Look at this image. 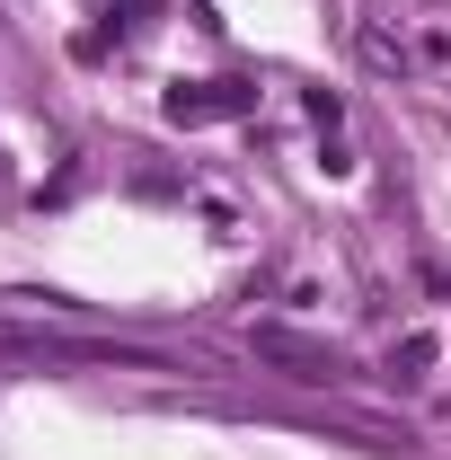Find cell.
I'll list each match as a JSON object with an SVG mask.
<instances>
[{
  "label": "cell",
  "mask_w": 451,
  "mask_h": 460,
  "mask_svg": "<svg viewBox=\"0 0 451 460\" xmlns=\"http://www.w3.org/2000/svg\"><path fill=\"white\" fill-rule=\"evenodd\" d=\"M248 354H257V363H275L283 381H345V354L328 337H301V328H275V319H266V328H248Z\"/></svg>",
  "instance_id": "obj_1"
},
{
  "label": "cell",
  "mask_w": 451,
  "mask_h": 460,
  "mask_svg": "<svg viewBox=\"0 0 451 460\" xmlns=\"http://www.w3.org/2000/svg\"><path fill=\"white\" fill-rule=\"evenodd\" d=\"M248 107H257L248 80H186V89H169V124H230Z\"/></svg>",
  "instance_id": "obj_2"
},
{
  "label": "cell",
  "mask_w": 451,
  "mask_h": 460,
  "mask_svg": "<svg viewBox=\"0 0 451 460\" xmlns=\"http://www.w3.org/2000/svg\"><path fill=\"white\" fill-rule=\"evenodd\" d=\"M434 363H443V337H434V328H407V337H390V381H407V390H416Z\"/></svg>",
  "instance_id": "obj_3"
},
{
  "label": "cell",
  "mask_w": 451,
  "mask_h": 460,
  "mask_svg": "<svg viewBox=\"0 0 451 460\" xmlns=\"http://www.w3.org/2000/svg\"><path fill=\"white\" fill-rule=\"evenodd\" d=\"M363 62L372 71H407V45H398L390 27H363Z\"/></svg>",
  "instance_id": "obj_4"
}]
</instances>
